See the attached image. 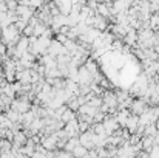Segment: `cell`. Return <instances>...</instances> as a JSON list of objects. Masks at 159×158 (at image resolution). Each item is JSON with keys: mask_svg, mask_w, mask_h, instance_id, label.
Listing matches in <instances>:
<instances>
[{"mask_svg": "<svg viewBox=\"0 0 159 158\" xmlns=\"http://www.w3.org/2000/svg\"><path fill=\"white\" fill-rule=\"evenodd\" d=\"M147 110H148V104H147L144 99H141V98L134 99L131 107H130V112H131V115H134V116H141V115H144Z\"/></svg>", "mask_w": 159, "mask_h": 158, "instance_id": "6da1fadb", "label": "cell"}, {"mask_svg": "<svg viewBox=\"0 0 159 158\" xmlns=\"http://www.w3.org/2000/svg\"><path fill=\"white\" fill-rule=\"evenodd\" d=\"M104 126H105V130H107V135H108V136H111L116 130L120 129V126H119L116 116H111V115H107L105 116V119H104Z\"/></svg>", "mask_w": 159, "mask_h": 158, "instance_id": "7a4b0ae2", "label": "cell"}, {"mask_svg": "<svg viewBox=\"0 0 159 158\" xmlns=\"http://www.w3.org/2000/svg\"><path fill=\"white\" fill-rule=\"evenodd\" d=\"M63 130H65V133H66L68 138H77V136H80L79 121H77V119H73V121H70L68 124H65Z\"/></svg>", "mask_w": 159, "mask_h": 158, "instance_id": "3957f363", "label": "cell"}, {"mask_svg": "<svg viewBox=\"0 0 159 158\" xmlns=\"http://www.w3.org/2000/svg\"><path fill=\"white\" fill-rule=\"evenodd\" d=\"M93 82H94V78L91 76V73L85 67H80L79 68V85H91Z\"/></svg>", "mask_w": 159, "mask_h": 158, "instance_id": "277c9868", "label": "cell"}, {"mask_svg": "<svg viewBox=\"0 0 159 158\" xmlns=\"http://www.w3.org/2000/svg\"><path fill=\"white\" fill-rule=\"evenodd\" d=\"M102 99H104V104L111 110V108H117L119 107V103H117V98H116V93L114 92H105L104 93V96H102Z\"/></svg>", "mask_w": 159, "mask_h": 158, "instance_id": "5b68a950", "label": "cell"}, {"mask_svg": "<svg viewBox=\"0 0 159 158\" xmlns=\"http://www.w3.org/2000/svg\"><path fill=\"white\" fill-rule=\"evenodd\" d=\"M56 5H57L59 12L62 16H66L68 17L71 14V11H73V2H68V0H65V2H56Z\"/></svg>", "mask_w": 159, "mask_h": 158, "instance_id": "8992f818", "label": "cell"}, {"mask_svg": "<svg viewBox=\"0 0 159 158\" xmlns=\"http://www.w3.org/2000/svg\"><path fill=\"white\" fill-rule=\"evenodd\" d=\"M125 129L130 132V133H136L138 132V129H139V116H134V115H131L130 118H128V121H127V124H125Z\"/></svg>", "mask_w": 159, "mask_h": 158, "instance_id": "52a82bcc", "label": "cell"}, {"mask_svg": "<svg viewBox=\"0 0 159 158\" xmlns=\"http://www.w3.org/2000/svg\"><path fill=\"white\" fill-rule=\"evenodd\" d=\"M124 44H125V47H136L138 45V31L136 30H131V31H128V34L124 37Z\"/></svg>", "mask_w": 159, "mask_h": 158, "instance_id": "ba28073f", "label": "cell"}, {"mask_svg": "<svg viewBox=\"0 0 159 158\" xmlns=\"http://www.w3.org/2000/svg\"><path fill=\"white\" fill-rule=\"evenodd\" d=\"M130 116H131V112H130V110H119V112H117L116 119H117L120 129H125V124H127V121H128Z\"/></svg>", "mask_w": 159, "mask_h": 158, "instance_id": "9c48e42d", "label": "cell"}, {"mask_svg": "<svg viewBox=\"0 0 159 158\" xmlns=\"http://www.w3.org/2000/svg\"><path fill=\"white\" fill-rule=\"evenodd\" d=\"M155 138H150V136H142V147H144V152H150L153 147H155Z\"/></svg>", "mask_w": 159, "mask_h": 158, "instance_id": "30bf717a", "label": "cell"}, {"mask_svg": "<svg viewBox=\"0 0 159 158\" xmlns=\"http://www.w3.org/2000/svg\"><path fill=\"white\" fill-rule=\"evenodd\" d=\"M84 67H85V68H87V70L91 73V76H93V78H94V76L99 73V71H98V65H96V62H94L93 59H88V60L85 62V65H84Z\"/></svg>", "mask_w": 159, "mask_h": 158, "instance_id": "8fae6325", "label": "cell"}, {"mask_svg": "<svg viewBox=\"0 0 159 158\" xmlns=\"http://www.w3.org/2000/svg\"><path fill=\"white\" fill-rule=\"evenodd\" d=\"M77 146H80V141H79V138H70L68 140V143H66V146H65V152H73Z\"/></svg>", "mask_w": 159, "mask_h": 158, "instance_id": "7c38bea8", "label": "cell"}, {"mask_svg": "<svg viewBox=\"0 0 159 158\" xmlns=\"http://www.w3.org/2000/svg\"><path fill=\"white\" fill-rule=\"evenodd\" d=\"M71 154H73V157H74V158H84L87 154H88V151H87L84 146H77V147H76V149H74Z\"/></svg>", "mask_w": 159, "mask_h": 158, "instance_id": "4fadbf2b", "label": "cell"}, {"mask_svg": "<svg viewBox=\"0 0 159 158\" xmlns=\"http://www.w3.org/2000/svg\"><path fill=\"white\" fill-rule=\"evenodd\" d=\"M148 155H150V158H159V147L158 146H155V147L148 152Z\"/></svg>", "mask_w": 159, "mask_h": 158, "instance_id": "5bb4252c", "label": "cell"}, {"mask_svg": "<svg viewBox=\"0 0 159 158\" xmlns=\"http://www.w3.org/2000/svg\"><path fill=\"white\" fill-rule=\"evenodd\" d=\"M136 158H150V155H148L147 152H144V151H142V152H141V154H139Z\"/></svg>", "mask_w": 159, "mask_h": 158, "instance_id": "9a60e30c", "label": "cell"}]
</instances>
